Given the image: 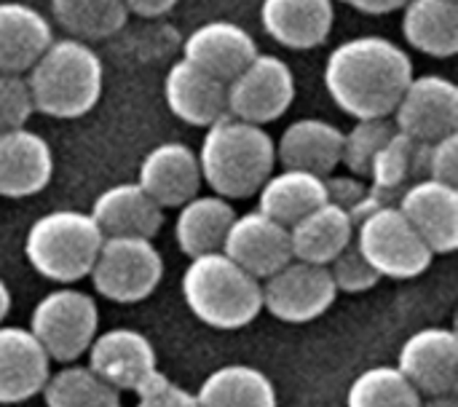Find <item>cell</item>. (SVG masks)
I'll list each match as a JSON object with an SVG mask.
<instances>
[{"mask_svg":"<svg viewBox=\"0 0 458 407\" xmlns=\"http://www.w3.org/2000/svg\"><path fill=\"white\" fill-rule=\"evenodd\" d=\"M354 239L352 215L335 201H322L290 225L293 258L327 266Z\"/></svg>","mask_w":458,"mask_h":407,"instance_id":"d4e9b609","label":"cell"},{"mask_svg":"<svg viewBox=\"0 0 458 407\" xmlns=\"http://www.w3.org/2000/svg\"><path fill=\"white\" fill-rule=\"evenodd\" d=\"M164 97L174 118L207 129L228 113V83L209 75L191 59H177L164 81Z\"/></svg>","mask_w":458,"mask_h":407,"instance_id":"ac0fdd59","label":"cell"},{"mask_svg":"<svg viewBox=\"0 0 458 407\" xmlns=\"http://www.w3.org/2000/svg\"><path fill=\"white\" fill-rule=\"evenodd\" d=\"M325 188H327V201H335L338 207H344L354 220L370 185H365V177H357V174H327Z\"/></svg>","mask_w":458,"mask_h":407,"instance_id":"f35d334b","label":"cell"},{"mask_svg":"<svg viewBox=\"0 0 458 407\" xmlns=\"http://www.w3.org/2000/svg\"><path fill=\"white\" fill-rule=\"evenodd\" d=\"M199 166L201 182L223 199H250L260 191L276 164V145L266 126L231 113L207 126Z\"/></svg>","mask_w":458,"mask_h":407,"instance_id":"7a4b0ae2","label":"cell"},{"mask_svg":"<svg viewBox=\"0 0 458 407\" xmlns=\"http://www.w3.org/2000/svg\"><path fill=\"white\" fill-rule=\"evenodd\" d=\"M394 121L386 118H357L352 131H344L341 145V166H346L349 174L365 177L370 172V161L378 153V148L386 142V137L394 131Z\"/></svg>","mask_w":458,"mask_h":407,"instance_id":"836d02e7","label":"cell"},{"mask_svg":"<svg viewBox=\"0 0 458 407\" xmlns=\"http://www.w3.org/2000/svg\"><path fill=\"white\" fill-rule=\"evenodd\" d=\"M346 403L354 407H419L424 397L397 365H376L352 381Z\"/></svg>","mask_w":458,"mask_h":407,"instance_id":"d6a6232c","label":"cell"},{"mask_svg":"<svg viewBox=\"0 0 458 407\" xmlns=\"http://www.w3.org/2000/svg\"><path fill=\"white\" fill-rule=\"evenodd\" d=\"M424 148L427 142L394 129L370 161L368 180L373 188L400 199V193L424 177Z\"/></svg>","mask_w":458,"mask_h":407,"instance_id":"f546056e","label":"cell"},{"mask_svg":"<svg viewBox=\"0 0 458 407\" xmlns=\"http://www.w3.org/2000/svg\"><path fill=\"white\" fill-rule=\"evenodd\" d=\"M102 239L105 236L89 212L54 209L30 225L24 258L43 279L75 284L89 276Z\"/></svg>","mask_w":458,"mask_h":407,"instance_id":"5b68a950","label":"cell"},{"mask_svg":"<svg viewBox=\"0 0 458 407\" xmlns=\"http://www.w3.org/2000/svg\"><path fill=\"white\" fill-rule=\"evenodd\" d=\"M255 196L260 212L271 215L274 220L290 228L306 212L327 201V188H325V177L306 169L284 166L282 172H271Z\"/></svg>","mask_w":458,"mask_h":407,"instance_id":"83f0119b","label":"cell"},{"mask_svg":"<svg viewBox=\"0 0 458 407\" xmlns=\"http://www.w3.org/2000/svg\"><path fill=\"white\" fill-rule=\"evenodd\" d=\"M354 242L381 279H416L435 260V252L397 204H384L360 217L354 223Z\"/></svg>","mask_w":458,"mask_h":407,"instance_id":"8992f818","label":"cell"},{"mask_svg":"<svg viewBox=\"0 0 458 407\" xmlns=\"http://www.w3.org/2000/svg\"><path fill=\"white\" fill-rule=\"evenodd\" d=\"M35 115V102L24 72H0V131L19 129Z\"/></svg>","mask_w":458,"mask_h":407,"instance_id":"d590c367","label":"cell"},{"mask_svg":"<svg viewBox=\"0 0 458 407\" xmlns=\"http://www.w3.org/2000/svg\"><path fill=\"white\" fill-rule=\"evenodd\" d=\"M223 252L263 282L293 260L290 228L260 209L236 215L223 242Z\"/></svg>","mask_w":458,"mask_h":407,"instance_id":"4fadbf2b","label":"cell"},{"mask_svg":"<svg viewBox=\"0 0 458 407\" xmlns=\"http://www.w3.org/2000/svg\"><path fill=\"white\" fill-rule=\"evenodd\" d=\"M193 394H196V405H276V389L271 378L252 365H225L209 373L199 386V392Z\"/></svg>","mask_w":458,"mask_h":407,"instance_id":"f1b7e54d","label":"cell"},{"mask_svg":"<svg viewBox=\"0 0 458 407\" xmlns=\"http://www.w3.org/2000/svg\"><path fill=\"white\" fill-rule=\"evenodd\" d=\"M27 72L35 113L51 118H81L91 113L102 97V59L78 38L51 40Z\"/></svg>","mask_w":458,"mask_h":407,"instance_id":"3957f363","label":"cell"},{"mask_svg":"<svg viewBox=\"0 0 458 407\" xmlns=\"http://www.w3.org/2000/svg\"><path fill=\"white\" fill-rule=\"evenodd\" d=\"M258 54L255 38L236 21L212 19L199 24L182 46V56L220 81L236 78Z\"/></svg>","mask_w":458,"mask_h":407,"instance_id":"d6986e66","label":"cell"},{"mask_svg":"<svg viewBox=\"0 0 458 407\" xmlns=\"http://www.w3.org/2000/svg\"><path fill=\"white\" fill-rule=\"evenodd\" d=\"M94 290L113 303L131 306L148 301L164 279V258L153 239L105 236L89 271Z\"/></svg>","mask_w":458,"mask_h":407,"instance_id":"52a82bcc","label":"cell"},{"mask_svg":"<svg viewBox=\"0 0 458 407\" xmlns=\"http://www.w3.org/2000/svg\"><path fill=\"white\" fill-rule=\"evenodd\" d=\"M40 397L51 407H115L121 403V392H115L89 365L72 362L56 373H48Z\"/></svg>","mask_w":458,"mask_h":407,"instance_id":"4dcf8cb0","label":"cell"},{"mask_svg":"<svg viewBox=\"0 0 458 407\" xmlns=\"http://www.w3.org/2000/svg\"><path fill=\"white\" fill-rule=\"evenodd\" d=\"M335 21L333 0H263L260 24L284 48L309 51L322 46Z\"/></svg>","mask_w":458,"mask_h":407,"instance_id":"44dd1931","label":"cell"},{"mask_svg":"<svg viewBox=\"0 0 458 407\" xmlns=\"http://www.w3.org/2000/svg\"><path fill=\"white\" fill-rule=\"evenodd\" d=\"M51 13L70 38L86 43L115 35L129 19L123 0H51Z\"/></svg>","mask_w":458,"mask_h":407,"instance_id":"1f68e13d","label":"cell"},{"mask_svg":"<svg viewBox=\"0 0 458 407\" xmlns=\"http://www.w3.org/2000/svg\"><path fill=\"white\" fill-rule=\"evenodd\" d=\"M102 236L153 239L164 225V209L142 191L140 182H118L105 188L89 212Z\"/></svg>","mask_w":458,"mask_h":407,"instance_id":"7402d4cb","label":"cell"},{"mask_svg":"<svg viewBox=\"0 0 458 407\" xmlns=\"http://www.w3.org/2000/svg\"><path fill=\"white\" fill-rule=\"evenodd\" d=\"M11 303H13L11 290H8V284L0 279V325L5 322V317H8V311H11Z\"/></svg>","mask_w":458,"mask_h":407,"instance_id":"b9f144b4","label":"cell"},{"mask_svg":"<svg viewBox=\"0 0 458 407\" xmlns=\"http://www.w3.org/2000/svg\"><path fill=\"white\" fill-rule=\"evenodd\" d=\"M263 309L287 325H309L319 319L338 298L327 266L293 258L260 282Z\"/></svg>","mask_w":458,"mask_h":407,"instance_id":"9c48e42d","label":"cell"},{"mask_svg":"<svg viewBox=\"0 0 458 407\" xmlns=\"http://www.w3.org/2000/svg\"><path fill=\"white\" fill-rule=\"evenodd\" d=\"M346 5L362 11V13H373V16H381V13H392V11H400L408 0H344Z\"/></svg>","mask_w":458,"mask_h":407,"instance_id":"60d3db41","label":"cell"},{"mask_svg":"<svg viewBox=\"0 0 458 407\" xmlns=\"http://www.w3.org/2000/svg\"><path fill=\"white\" fill-rule=\"evenodd\" d=\"M54 40L48 19L19 0L0 3V72H27Z\"/></svg>","mask_w":458,"mask_h":407,"instance_id":"cb8c5ba5","label":"cell"},{"mask_svg":"<svg viewBox=\"0 0 458 407\" xmlns=\"http://www.w3.org/2000/svg\"><path fill=\"white\" fill-rule=\"evenodd\" d=\"M177 209L180 215L174 220V242L185 258L223 250L228 228L236 217L228 199L217 193H196Z\"/></svg>","mask_w":458,"mask_h":407,"instance_id":"484cf974","label":"cell"},{"mask_svg":"<svg viewBox=\"0 0 458 407\" xmlns=\"http://www.w3.org/2000/svg\"><path fill=\"white\" fill-rule=\"evenodd\" d=\"M51 360L30 327L0 325V403L13 405L40 394Z\"/></svg>","mask_w":458,"mask_h":407,"instance_id":"ffe728a7","label":"cell"},{"mask_svg":"<svg viewBox=\"0 0 458 407\" xmlns=\"http://www.w3.org/2000/svg\"><path fill=\"white\" fill-rule=\"evenodd\" d=\"M137 182L161 209H177L201 193L199 156L185 142H161L145 153Z\"/></svg>","mask_w":458,"mask_h":407,"instance_id":"9a60e30c","label":"cell"},{"mask_svg":"<svg viewBox=\"0 0 458 407\" xmlns=\"http://www.w3.org/2000/svg\"><path fill=\"white\" fill-rule=\"evenodd\" d=\"M403 35L427 56L451 59L458 51V0H408Z\"/></svg>","mask_w":458,"mask_h":407,"instance_id":"4316f807","label":"cell"},{"mask_svg":"<svg viewBox=\"0 0 458 407\" xmlns=\"http://www.w3.org/2000/svg\"><path fill=\"white\" fill-rule=\"evenodd\" d=\"M123 3L129 13H137V16H161L177 5V0H123Z\"/></svg>","mask_w":458,"mask_h":407,"instance_id":"ab89813d","label":"cell"},{"mask_svg":"<svg viewBox=\"0 0 458 407\" xmlns=\"http://www.w3.org/2000/svg\"><path fill=\"white\" fill-rule=\"evenodd\" d=\"M54 177L51 145L19 126L0 131V199H27L40 193Z\"/></svg>","mask_w":458,"mask_h":407,"instance_id":"e0dca14e","label":"cell"},{"mask_svg":"<svg viewBox=\"0 0 458 407\" xmlns=\"http://www.w3.org/2000/svg\"><path fill=\"white\" fill-rule=\"evenodd\" d=\"M89 352V368L105 378L115 392H134L158 365L156 349L140 330L115 327L94 335Z\"/></svg>","mask_w":458,"mask_h":407,"instance_id":"2e32d148","label":"cell"},{"mask_svg":"<svg viewBox=\"0 0 458 407\" xmlns=\"http://www.w3.org/2000/svg\"><path fill=\"white\" fill-rule=\"evenodd\" d=\"M397 207L427 242V247L437 255H451L458 247V188L451 182H440L432 177H421L411 182Z\"/></svg>","mask_w":458,"mask_h":407,"instance_id":"5bb4252c","label":"cell"},{"mask_svg":"<svg viewBox=\"0 0 458 407\" xmlns=\"http://www.w3.org/2000/svg\"><path fill=\"white\" fill-rule=\"evenodd\" d=\"M327 271L338 293H365L381 282V274L368 263L354 239L327 263Z\"/></svg>","mask_w":458,"mask_h":407,"instance_id":"e575fe53","label":"cell"},{"mask_svg":"<svg viewBox=\"0 0 458 407\" xmlns=\"http://www.w3.org/2000/svg\"><path fill=\"white\" fill-rule=\"evenodd\" d=\"M295 99V75L290 64L274 54L255 59L228 81V113L250 123H271L282 118Z\"/></svg>","mask_w":458,"mask_h":407,"instance_id":"30bf717a","label":"cell"},{"mask_svg":"<svg viewBox=\"0 0 458 407\" xmlns=\"http://www.w3.org/2000/svg\"><path fill=\"white\" fill-rule=\"evenodd\" d=\"M394 126L413 140L432 142L458 131V89L445 75H413L394 110Z\"/></svg>","mask_w":458,"mask_h":407,"instance_id":"7c38bea8","label":"cell"},{"mask_svg":"<svg viewBox=\"0 0 458 407\" xmlns=\"http://www.w3.org/2000/svg\"><path fill=\"white\" fill-rule=\"evenodd\" d=\"M322 78L330 99L346 115L386 118L413 78V62L394 40L360 35L330 51Z\"/></svg>","mask_w":458,"mask_h":407,"instance_id":"6da1fadb","label":"cell"},{"mask_svg":"<svg viewBox=\"0 0 458 407\" xmlns=\"http://www.w3.org/2000/svg\"><path fill=\"white\" fill-rule=\"evenodd\" d=\"M276 145V161L290 169H306L319 177L333 174L341 166L344 131L325 118L293 121Z\"/></svg>","mask_w":458,"mask_h":407,"instance_id":"603a6c76","label":"cell"},{"mask_svg":"<svg viewBox=\"0 0 458 407\" xmlns=\"http://www.w3.org/2000/svg\"><path fill=\"white\" fill-rule=\"evenodd\" d=\"M99 327V309L89 293L62 284L43 295L30 317V333L51 362H75L91 346Z\"/></svg>","mask_w":458,"mask_h":407,"instance_id":"ba28073f","label":"cell"},{"mask_svg":"<svg viewBox=\"0 0 458 407\" xmlns=\"http://www.w3.org/2000/svg\"><path fill=\"white\" fill-rule=\"evenodd\" d=\"M182 298L191 314L212 330H242L263 311L260 279L223 250L191 258L182 274Z\"/></svg>","mask_w":458,"mask_h":407,"instance_id":"277c9868","label":"cell"},{"mask_svg":"<svg viewBox=\"0 0 458 407\" xmlns=\"http://www.w3.org/2000/svg\"><path fill=\"white\" fill-rule=\"evenodd\" d=\"M397 368L432 403H454L458 389V335L451 327H424L403 349Z\"/></svg>","mask_w":458,"mask_h":407,"instance_id":"8fae6325","label":"cell"},{"mask_svg":"<svg viewBox=\"0 0 458 407\" xmlns=\"http://www.w3.org/2000/svg\"><path fill=\"white\" fill-rule=\"evenodd\" d=\"M424 177L451 182L458 180V131L427 142L424 148Z\"/></svg>","mask_w":458,"mask_h":407,"instance_id":"74e56055","label":"cell"},{"mask_svg":"<svg viewBox=\"0 0 458 407\" xmlns=\"http://www.w3.org/2000/svg\"><path fill=\"white\" fill-rule=\"evenodd\" d=\"M137 403L145 407H188L196 405V394L188 392L185 386L174 384L172 378H166L164 373H158V368L134 389Z\"/></svg>","mask_w":458,"mask_h":407,"instance_id":"8d00e7d4","label":"cell"}]
</instances>
